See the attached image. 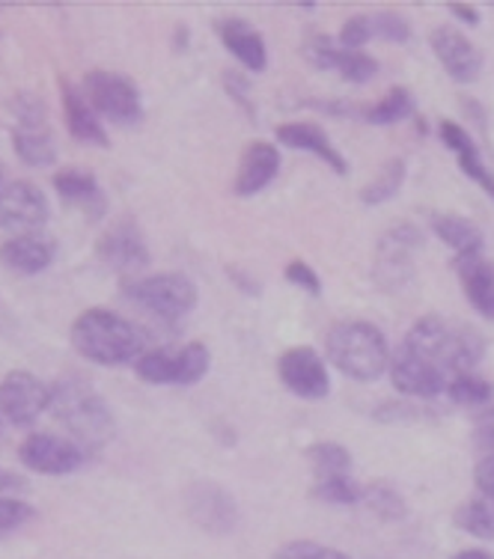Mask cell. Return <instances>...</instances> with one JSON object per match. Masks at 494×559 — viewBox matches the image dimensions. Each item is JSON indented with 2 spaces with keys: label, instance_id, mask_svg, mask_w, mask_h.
Listing matches in <instances>:
<instances>
[{
  "label": "cell",
  "instance_id": "7402d4cb",
  "mask_svg": "<svg viewBox=\"0 0 494 559\" xmlns=\"http://www.w3.org/2000/svg\"><path fill=\"white\" fill-rule=\"evenodd\" d=\"M217 36L230 55L236 57L238 63L250 69V72H262L269 66V48H266V39L257 27H250L245 19H224L217 22Z\"/></svg>",
  "mask_w": 494,
  "mask_h": 559
},
{
  "label": "cell",
  "instance_id": "8d00e7d4",
  "mask_svg": "<svg viewBox=\"0 0 494 559\" xmlns=\"http://www.w3.org/2000/svg\"><path fill=\"white\" fill-rule=\"evenodd\" d=\"M33 518H36V509L27 500L0 495V538L22 530L24 524H31Z\"/></svg>",
  "mask_w": 494,
  "mask_h": 559
},
{
  "label": "cell",
  "instance_id": "44dd1931",
  "mask_svg": "<svg viewBox=\"0 0 494 559\" xmlns=\"http://www.w3.org/2000/svg\"><path fill=\"white\" fill-rule=\"evenodd\" d=\"M456 274L462 280L464 298L483 319L494 322V265L483 253L456 257Z\"/></svg>",
  "mask_w": 494,
  "mask_h": 559
},
{
  "label": "cell",
  "instance_id": "3957f363",
  "mask_svg": "<svg viewBox=\"0 0 494 559\" xmlns=\"http://www.w3.org/2000/svg\"><path fill=\"white\" fill-rule=\"evenodd\" d=\"M51 390H55L51 411H55L57 423H63L81 450H102L114 438V414H110L108 402L98 396L86 381L63 378Z\"/></svg>",
  "mask_w": 494,
  "mask_h": 559
},
{
  "label": "cell",
  "instance_id": "d590c367",
  "mask_svg": "<svg viewBox=\"0 0 494 559\" xmlns=\"http://www.w3.org/2000/svg\"><path fill=\"white\" fill-rule=\"evenodd\" d=\"M304 57L310 60L319 72H337V63L343 57V45L333 36H313L310 43L304 45Z\"/></svg>",
  "mask_w": 494,
  "mask_h": 559
},
{
  "label": "cell",
  "instance_id": "d6a6232c",
  "mask_svg": "<svg viewBox=\"0 0 494 559\" xmlns=\"http://www.w3.org/2000/svg\"><path fill=\"white\" fill-rule=\"evenodd\" d=\"M447 396L456 402V405H464V408H485L492 405L494 399V384L489 378L477 376V372H468V376H456L447 388Z\"/></svg>",
  "mask_w": 494,
  "mask_h": 559
},
{
  "label": "cell",
  "instance_id": "5b68a950",
  "mask_svg": "<svg viewBox=\"0 0 494 559\" xmlns=\"http://www.w3.org/2000/svg\"><path fill=\"white\" fill-rule=\"evenodd\" d=\"M122 295L167 324L183 322L197 307V283L176 271L129 280V283H122Z\"/></svg>",
  "mask_w": 494,
  "mask_h": 559
},
{
  "label": "cell",
  "instance_id": "f1b7e54d",
  "mask_svg": "<svg viewBox=\"0 0 494 559\" xmlns=\"http://www.w3.org/2000/svg\"><path fill=\"white\" fill-rule=\"evenodd\" d=\"M313 500L328 506H355L364 503V485H357L352 474L345 476H316L310 488Z\"/></svg>",
  "mask_w": 494,
  "mask_h": 559
},
{
  "label": "cell",
  "instance_id": "d6986e66",
  "mask_svg": "<svg viewBox=\"0 0 494 559\" xmlns=\"http://www.w3.org/2000/svg\"><path fill=\"white\" fill-rule=\"evenodd\" d=\"M60 84V98H63V117L69 134L84 143V146H98V150H108V131L102 126V119L93 110V105L86 102V96L81 93V86L69 84L66 78L57 81Z\"/></svg>",
  "mask_w": 494,
  "mask_h": 559
},
{
  "label": "cell",
  "instance_id": "60d3db41",
  "mask_svg": "<svg viewBox=\"0 0 494 559\" xmlns=\"http://www.w3.org/2000/svg\"><path fill=\"white\" fill-rule=\"evenodd\" d=\"M473 483H477V491L483 497H489L494 503V459H480V462H477Z\"/></svg>",
  "mask_w": 494,
  "mask_h": 559
},
{
  "label": "cell",
  "instance_id": "836d02e7",
  "mask_svg": "<svg viewBox=\"0 0 494 559\" xmlns=\"http://www.w3.org/2000/svg\"><path fill=\"white\" fill-rule=\"evenodd\" d=\"M274 559H352V557L343 554V550L331 548V545L313 542V538H295V542L280 545Z\"/></svg>",
  "mask_w": 494,
  "mask_h": 559
},
{
  "label": "cell",
  "instance_id": "4fadbf2b",
  "mask_svg": "<svg viewBox=\"0 0 494 559\" xmlns=\"http://www.w3.org/2000/svg\"><path fill=\"white\" fill-rule=\"evenodd\" d=\"M185 509L193 524L212 536H226L238 527L236 497L215 483H193L185 491Z\"/></svg>",
  "mask_w": 494,
  "mask_h": 559
},
{
  "label": "cell",
  "instance_id": "d4e9b609",
  "mask_svg": "<svg viewBox=\"0 0 494 559\" xmlns=\"http://www.w3.org/2000/svg\"><path fill=\"white\" fill-rule=\"evenodd\" d=\"M438 134L440 140H444V146L459 158V170H462L468 179H473V182L480 185L485 194L494 200V173L485 167L483 155L477 150V143L468 138V131H464L462 126H456L452 119H444L438 126Z\"/></svg>",
  "mask_w": 494,
  "mask_h": 559
},
{
  "label": "cell",
  "instance_id": "74e56055",
  "mask_svg": "<svg viewBox=\"0 0 494 559\" xmlns=\"http://www.w3.org/2000/svg\"><path fill=\"white\" fill-rule=\"evenodd\" d=\"M373 36H376L373 15H352V19L343 24V31H340V36H337V43L343 45V48H349V51H361Z\"/></svg>",
  "mask_w": 494,
  "mask_h": 559
},
{
  "label": "cell",
  "instance_id": "8992f818",
  "mask_svg": "<svg viewBox=\"0 0 494 559\" xmlns=\"http://www.w3.org/2000/svg\"><path fill=\"white\" fill-rule=\"evenodd\" d=\"M212 355L203 343L164 345V348H150L146 355L134 364L146 384H162V388H191L209 372Z\"/></svg>",
  "mask_w": 494,
  "mask_h": 559
},
{
  "label": "cell",
  "instance_id": "9a60e30c",
  "mask_svg": "<svg viewBox=\"0 0 494 559\" xmlns=\"http://www.w3.org/2000/svg\"><path fill=\"white\" fill-rule=\"evenodd\" d=\"M96 257L102 265H108L117 274H138L150 265V245L140 233L138 224L119 221L96 241Z\"/></svg>",
  "mask_w": 494,
  "mask_h": 559
},
{
  "label": "cell",
  "instance_id": "2e32d148",
  "mask_svg": "<svg viewBox=\"0 0 494 559\" xmlns=\"http://www.w3.org/2000/svg\"><path fill=\"white\" fill-rule=\"evenodd\" d=\"M432 55L438 57L444 72L456 81V84H473L480 72H483V55L480 48L456 27H435L430 33Z\"/></svg>",
  "mask_w": 494,
  "mask_h": 559
},
{
  "label": "cell",
  "instance_id": "7c38bea8",
  "mask_svg": "<svg viewBox=\"0 0 494 559\" xmlns=\"http://www.w3.org/2000/svg\"><path fill=\"white\" fill-rule=\"evenodd\" d=\"M278 376L283 388L298 399H325L331 393V376L325 357L313 345L286 348L278 360Z\"/></svg>",
  "mask_w": 494,
  "mask_h": 559
},
{
  "label": "cell",
  "instance_id": "4dcf8cb0",
  "mask_svg": "<svg viewBox=\"0 0 494 559\" xmlns=\"http://www.w3.org/2000/svg\"><path fill=\"white\" fill-rule=\"evenodd\" d=\"M307 459H310L316 476H345L352 474V452L345 450L343 443L333 441H316L307 447Z\"/></svg>",
  "mask_w": 494,
  "mask_h": 559
},
{
  "label": "cell",
  "instance_id": "1f68e13d",
  "mask_svg": "<svg viewBox=\"0 0 494 559\" xmlns=\"http://www.w3.org/2000/svg\"><path fill=\"white\" fill-rule=\"evenodd\" d=\"M364 503L369 506V512L378 515L387 524H397V521H405L409 515V506L402 500L393 485L387 483H373L364 488Z\"/></svg>",
  "mask_w": 494,
  "mask_h": 559
},
{
  "label": "cell",
  "instance_id": "5bb4252c",
  "mask_svg": "<svg viewBox=\"0 0 494 559\" xmlns=\"http://www.w3.org/2000/svg\"><path fill=\"white\" fill-rule=\"evenodd\" d=\"M423 245V236H420L417 226L411 224H397L393 229H387L381 241H378V257H376V277L390 286V289H399V286H409L414 280V265H411V257L414 250Z\"/></svg>",
  "mask_w": 494,
  "mask_h": 559
},
{
  "label": "cell",
  "instance_id": "7bdbcfd3",
  "mask_svg": "<svg viewBox=\"0 0 494 559\" xmlns=\"http://www.w3.org/2000/svg\"><path fill=\"white\" fill-rule=\"evenodd\" d=\"M27 483H24L22 476H15L12 471H3L0 467V491H24Z\"/></svg>",
  "mask_w": 494,
  "mask_h": 559
},
{
  "label": "cell",
  "instance_id": "7a4b0ae2",
  "mask_svg": "<svg viewBox=\"0 0 494 559\" xmlns=\"http://www.w3.org/2000/svg\"><path fill=\"white\" fill-rule=\"evenodd\" d=\"M402 348H409L411 355L438 366L440 372L452 381L456 376H468L480 366L485 355V340L473 328L444 322L440 316H423L420 322L409 328Z\"/></svg>",
  "mask_w": 494,
  "mask_h": 559
},
{
  "label": "cell",
  "instance_id": "f6af8a7d",
  "mask_svg": "<svg viewBox=\"0 0 494 559\" xmlns=\"http://www.w3.org/2000/svg\"><path fill=\"white\" fill-rule=\"evenodd\" d=\"M0 188H3V167H0Z\"/></svg>",
  "mask_w": 494,
  "mask_h": 559
},
{
  "label": "cell",
  "instance_id": "e0dca14e",
  "mask_svg": "<svg viewBox=\"0 0 494 559\" xmlns=\"http://www.w3.org/2000/svg\"><path fill=\"white\" fill-rule=\"evenodd\" d=\"M390 384L414 399H435L440 393H447L450 388V378L440 372L438 366H432L430 360L411 355L409 348L399 345L397 355L390 357Z\"/></svg>",
  "mask_w": 494,
  "mask_h": 559
},
{
  "label": "cell",
  "instance_id": "484cf974",
  "mask_svg": "<svg viewBox=\"0 0 494 559\" xmlns=\"http://www.w3.org/2000/svg\"><path fill=\"white\" fill-rule=\"evenodd\" d=\"M432 233L447 245V248L456 250V257H464V253H483V229L468 221L462 215H452V212H444V215H432Z\"/></svg>",
  "mask_w": 494,
  "mask_h": 559
},
{
  "label": "cell",
  "instance_id": "52a82bcc",
  "mask_svg": "<svg viewBox=\"0 0 494 559\" xmlns=\"http://www.w3.org/2000/svg\"><path fill=\"white\" fill-rule=\"evenodd\" d=\"M81 93L93 105V110L110 119L114 126H138L143 119V98H140L138 84L119 72H108V69L86 72L81 81Z\"/></svg>",
  "mask_w": 494,
  "mask_h": 559
},
{
  "label": "cell",
  "instance_id": "8fae6325",
  "mask_svg": "<svg viewBox=\"0 0 494 559\" xmlns=\"http://www.w3.org/2000/svg\"><path fill=\"white\" fill-rule=\"evenodd\" d=\"M55 390L27 369H12L0 378V414L12 426H33L43 411L51 408Z\"/></svg>",
  "mask_w": 494,
  "mask_h": 559
},
{
  "label": "cell",
  "instance_id": "83f0119b",
  "mask_svg": "<svg viewBox=\"0 0 494 559\" xmlns=\"http://www.w3.org/2000/svg\"><path fill=\"white\" fill-rule=\"evenodd\" d=\"M414 110H417V102L411 96V90L393 86V90H387L385 96L378 98L373 108H366L364 119L369 126H393V122L409 119Z\"/></svg>",
  "mask_w": 494,
  "mask_h": 559
},
{
  "label": "cell",
  "instance_id": "e575fe53",
  "mask_svg": "<svg viewBox=\"0 0 494 559\" xmlns=\"http://www.w3.org/2000/svg\"><path fill=\"white\" fill-rule=\"evenodd\" d=\"M337 72L345 81H352V84H366V81H373L378 75V60L366 55V51H349V48H343Z\"/></svg>",
  "mask_w": 494,
  "mask_h": 559
},
{
  "label": "cell",
  "instance_id": "ba28073f",
  "mask_svg": "<svg viewBox=\"0 0 494 559\" xmlns=\"http://www.w3.org/2000/svg\"><path fill=\"white\" fill-rule=\"evenodd\" d=\"M15 129H12V150L19 155V162L27 167H51L57 162L55 134L48 129L43 102L31 96H19L15 105Z\"/></svg>",
  "mask_w": 494,
  "mask_h": 559
},
{
  "label": "cell",
  "instance_id": "ee69618b",
  "mask_svg": "<svg viewBox=\"0 0 494 559\" xmlns=\"http://www.w3.org/2000/svg\"><path fill=\"white\" fill-rule=\"evenodd\" d=\"M450 559H494V554L483 548H468V550H459V554H452Z\"/></svg>",
  "mask_w": 494,
  "mask_h": 559
},
{
  "label": "cell",
  "instance_id": "603a6c76",
  "mask_svg": "<svg viewBox=\"0 0 494 559\" xmlns=\"http://www.w3.org/2000/svg\"><path fill=\"white\" fill-rule=\"evenodd\" d=\"M55 191L57 197L63 200L66 205H75L81 212H86L90 217H102L105 209H108V200H105V191L93 173L78 170V167H66V170L55 173Z\"/></svg>",
  "mask_w": 494,
  "mask_h": 559
},
{
  "label": "cell",
  "instance_id": "f35d334b",
  "mask_svg": "<svg viewBox=\"0 0 494 559\" xmlns=\"http://www.w3.org/2000/svg\"><path fill=\"white\" fill-rule=\"evenodd\" d=\"M373 27H376V36H381L387 43H409L411 36V24L399 12H376Z\"/></svg>",
  "mask_w": 494,
  "mask_h": 559
},
{
  "label": "cell",
  "instance_id": "f546056e",
  "mask_svg": "<svg viewBox=\"0 0 494 559\" xmlns=\"http://www.w3.org/2000/svg\"><path fill=\"white\" fill-rule=\"evenodd\" d=\"M405 158H390V162L378 170V176L373 182L366 185L364 191H361V203L364 205H381L387 200H393V197L402 191V182H405Z\"/></svg>",
  "mask_w": 494,
  "mask_h": 559
},
{
  "label": "cell",
  "instance_id": "ffe728a7",
  "mask_svg": "<svg viewBox=\"0 0 494 559\" xmlns=\"http://www.w3.org/2000/svg\"><path fill=\"white\" fill-rule=\"evenodd\" d=\"M280 173V152L274 143L266 140H254L247 143V150L242 152L238 162L236 179H233V194L236 197H254L262 188H269L274 182V176Z\"/></svg>",
  "mask_w": 494,
  "mask_h": 559
},
{
  "label": "cell",
  "instance_id": "ab89813d",
  "mask_svg": "<svg viewBox=\"0 0 494 559\" xmlns=\"http://www.w3.org/2000/svg\"><path fill=\"white\" fill-rule=\"evenodd\" d=\"M283 277L290 280L292 286H298V289L310 292V295H322V280H319V274L307 265V262H302V259H292L290 265H286V271H283Z\"/></svg>",
  "mask_w": 494,
  "mask_h": 559
},
{
  "label": "cell",
  "instance_id": "cb8c5ba5",
  "mask_svg": "<svg viewBox=\"0 0 494 559\" xmlns=\"http://www.w3.org/2000/svg\"><path fill=\"white\" fill-rule=\"evenodd\" d=\"M278 140L283 146H290V150H302L316 155V158L328 164L337 176H345V173H349V164H345V158L340 155V150H337L331 143V138H328L319 126H313V122H286V126H280L278 129Z\"/></svg>",
  "mask_w": 494,
  "mask_h": 559
},
{
  "label": "cell",
  "instance_id": "9c48e42d",
  "mask_svg": "<svg viewBox=\"0 0 494 559\" xmlns=\"http://www.w3.org/2000/svg\"><path fill=\"white\" fill-rule=\"evenodd\" d=\"M51 217L48 197L27 179H12L0 188V229L12 236H36Z\"/></svg>",
  "mask_w": 494,
  "mask_h": 559
},
{
  "label": "cell",
  "instance_id": "ac0fdd59",
  "mask_svg": "<svg viewBox=\"0 0 494 559\" xmlns=\"http://www.w3.org/2000/svg\"><path fill=\"white\" fill-rule=\"evenodd\" d=\"M57 257V241L45 233L36 236H12L0 245V265L19 277H36L51 269Z\"/></svg>",
  "mask_w": 494,
  "mask_h": 559
},
{
  "label": "cell",
  "instance_id": "6da1fadb",
  "mask_svg": "<svg viewBox=\"0 0 494 559\" xmlns=\"http://www.w3.org/2000/svg\"><path fill=\"white\" fill-rule=\"evenodd\" d=\"M75 352L96 366H134L146 355V334L119 312L93 307L78 316L69 331Z\"/></svg>",
  "mask_w": 494,
  "mask_h": 559
},
{
  "label": "cell",
  "instance_id": "4316f807",
  "mask_svg": "<svg viewBox=\"0 0 494 559\" xmlns=\"http://www.w3.org/2000/svg\"><path fill=\"white\" fill-rule=\"evenodd\" d=\"M452 524L468 533V536L480 538V542H492L494 538V503L489 497L477 495L464 500L456 512H452Z\"/></svg>",
  "mask_w": 494,
  "mask_h": 559
},
{
  "label": "cell",
  "instance_id": "30bf717a",
  "mask_svg": "<svg viewBox=\"0 0 494 559\" xmlns=\"http://www.w3.org/2000/svg\"><path fill=\"white\" fill-rule=\"evenodd\" d=\"M19 462L33 474L69 476L84 467L86 452L72 438H60L51 431H31L19 443Z\"/></svg>",
  "mask_w": 494,
  "mask_h": 559
},
{
  "label": "cell",
  "instance_id": "b9f144b4",
  "mask_svg": "<svg viewBox=\"0 0 494 559\" xmlns=\"http://www.w3.org/2000/svg\"><path fill=\"white\" fill-rule=\"evenodd\" d=\"M450 12L462 24H471V27H477V24H480V10H477V7H459V3H452Z\"/></svg>",
  "mask_w": 494,
  "mask_h": 559
},
{
  "label": "cell",
  "instance_id": "277c9868",
  "mask_svg": "<svg viewBox=\"0 0 494 559\" xmlns=\"http://www.w3.org/2000/svg\"><path fill=\"white\" fill-rule=\"evenodd\" d=\"M390 348L376 324L349 319L328 334V360L352 381H376L390 369Z\"/></svg>",
  "mask_w": 494,
  "mask_h": 559
}]
</instances>
